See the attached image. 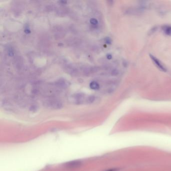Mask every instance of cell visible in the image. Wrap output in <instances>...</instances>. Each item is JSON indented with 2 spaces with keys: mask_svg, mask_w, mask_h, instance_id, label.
Returning <instances> with one entry per match:
<instances>
[{
  "mask_svg": "<svg viewBox=\"0 0 171 171\" xmlns=\"http://www.w3.org/2000/svg\"><path fill=\"white\" fill-rule=\"evenodd\" d=\"M149 57L151 59L153 63L156 65V66L158 68H159V69L162 71L166 72V68L165 67V66L163 65V64L161 62L160 60L158 59L157 57H155L154 56L152 55V54L149 55Z\"/></svg>",
  "mask_w": 171,
  "mask_h": 171,
  "instance_id": "cell-1",
  "label": "cell"
},
{
  "mask_svg": "<svg viewBox=\"0 0 171 171\" xmlns=\"http://www.w3.org/2000/svg\"><path fill=\"white\" fill-rule=\"evenodd\" d=\"M162 29L164 32L167 35L171 36V26L170 25H165L162 27Z\"/></svg>",
  "mask_w": 171,
  "mask_h": 171,
  "instance_id": "cell-2",
  "label": "cell"
},
{
  "mask_svg": "<svg viewBox=\"0 0 171 171\" xmlns=\"http://www.w3.org/2000/svg\"><path fill=\"white\" fill-rule=\"evenodd\" d=\"M81 165V162L75 161V162H69L66 164V167L68 168H75Z\"/></svg>",
  "mask_w": 171,
  "mask_h": 171,
  "instance_id": "cell-3",
  "label": "cell"
},
{
  "mask_svg": "<svg viewBox=\"0 0 171 171\" xmlns=\"http://www.w3.org/2000/svg\"><path fill=\"white\" fill-rule=\"evenodd\" d=\"M90 87L94 90H99V83L96 81L91 82L90 84Z\"/></svg>",
  "mask_w": 171,
  "mask_h": 171,
  "instance_id": "cell-4",
  "label": "cell"
},
{
  "mask_svg": "<svg viewBox=\"0 0 171 171\" xmlns=\"http://www.w3.org/2000/svg\"><path fill=\"white\" fill-rule=\"evenodd\" d=\"M90 23L91 24H93V25H96L98 24L97 20L95 18L91 19L90 21Z\"/></svg>",
  "mask_w": 171,
  "mask_h": 171,
  "instance_id": "cell-5",
  "label": "cell"
},
{
  "mask_svg": "<svg viewBox=\"0 0 171 171\" xmlns=\"http://www.w3.org/2000/svg\"><path fill=\"white\" fill-rule=\"evenodd\" d=\"M111 39L110 38H107L105 39V42L106 43L108 44H111Z\"/></svg>",
  "mask_w": 171,
  "mask_h": 171,
  "instance_id": "cell-6",
  "label": "cell"
},
{
  "mask_svg": "<svg viewBox=\"0 0 171 171\" xmlns=\"http://www.w3.org/2000/svg\"><path fill=\"white\" fill-rule=\"evenodd\" d=\"M107 57H108V59H111V58H112V56H111V54H108V56H107Z\"/></svg>",
  "mask_w": 171,
  "mask_h": 171,
  "instance_id": "cell-7",
  "label": "cell"
},
{
  "mask_svg": "<svg viewBox=\"0 0 171 171\" xmlns=\"http://www.w3.org/2000/svg\"><path fill=\"white\" fill-rule=\"evenodd\" d=\"M25 33H28L30 32L29 30H28V29L25 30Z\"/></svg>",
  "mask_w": 171,
  "mask_h": 171,
  "instance_id": "cell-8",
  "label": "cell"
}]
</instances>
